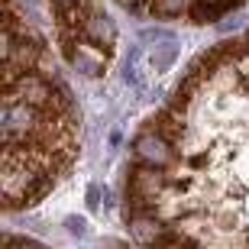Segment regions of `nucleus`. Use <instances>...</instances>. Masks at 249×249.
<instances>
[{
  "label": "nucleus",
  "mask_w": 249,
  "mask_h": 249,
  "mask_svg": "<svg viewBox=\"0 0 249 249\" xmlns=\"http://www.w3.org/2000/svg\"><path fill=\"white\" fill-rule=\"evenodd\" d=\"M133 149H136L139 162H146V165H156V168H175L178 165V149L152 126H146L139 133Z\"/></svg>",
  "instance_id": "f257e3e1"
},
{
  "label": "nucleus",
  "mask_w": 249,
  "mask_h": 249,
  "mask_svg": "<svg viewBox=\"0 0 249 249\" xmlns=\"http://www.w3.org/2000/svg\"><path fill=\"white\" fill-rule=\"evenodd\" d=\"M81 42H88V46L97 49V52H110L113 42H117V29H113V23L104 17V13H94L81 29Z\"/></svg>",
  "instance_id": "f03ea898"
},
{
  "label": "nucleus",
  "mask_w": 249,
  "mask_h": 249,
  "mask_svg": "<svg viewBox=\"0 0 249 249\" xmlns=\"http://www.w3.org/2000/svg\"><path fill=\"white\" fill-rule=\"evenodd\" d=\"M243 0H191V17L197 23H211V19H220L227 10L240 7Z\"/></svg>",
  "instance_id": "7ed1b4c3"
},
{
  "label": "nucleus",
  "mask_w": 249,
  "mask_h": 249,
  "mask_svg": "<svg viewBox=\"0 0 249 249\" xmlns=\"http://www.w3.org/2000/svg\"><path fill=\"white\" fill-rule=\"evenodd\" d=\"M156 52V62H152V74H159V71H165L168 65L175 62V55H178V42L172 36H162V46L159 49H152Z\"/></svg>",
  "instance_id": "20e7f679"
},
{
  "label": "nucleus",
  "mask_w": 249,
  "mask_h": 249,
  "mask_svg": "<svg viewBox=\"0 0 249 249\" xmlns=\"http://www.w3.org/2000/svg\"><path fill=\"white\" fill-rule=\"evenodd\" d=\"M185 10H191V0H149L146 13H152V17H178Z\"/></svg>",
  "instance_id": "39448f33"
},
{
  "label": "nucleus",
  "mask_w": 249,
  "mask_h": 249,
  "mask_svg": "<svg viewBox=\"0 0 249 249\" xmlns=\"http://www.w3.org/2000/svg\"><path fill=\"white\" fill-rule=\"evenodd\" d=\"M123 7H133V10H146L149 7V0H120Z\"/></svg>",
  "instance_id": "423d86ee"
},
{
  "label": "nucleus",
  "mask_w": 249,
  "mask_h": 249,
  "mask_svg": "<svg viewBox=\"0 0 249 249\" xmlns=\"http://www.w3.org/2000/svg\"><path fill=\"white\" fill-rule=\"evenodd\" d=\"M68 227H71V230H84V220H81V217H71V220H68Z\"/></svg>",
  "instance_id": "0eeeda50"
},
{
  "label": "nucleus",
  "mask_w": 249,
  "mask_h": 249,
  "mask_svg": "<svg viewBox=\"0 0 249 249\" xmlns=\"http://www.w3.org/2000/svg\"><path fill=\"white\" fill-rule=\"evenodd\" d=\"M68 3H78V0H55V10L58 7H68Z\"/></svg>",
  "instance_id": "6e6552de"
}]
</instances>
